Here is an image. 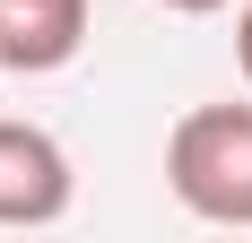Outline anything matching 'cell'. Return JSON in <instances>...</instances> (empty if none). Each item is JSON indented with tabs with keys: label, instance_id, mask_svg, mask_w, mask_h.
<instances>
[{
	"label": "cell",
	"instance_id": "6da1fadb",
	"mask_svg": "<svg viewBox=\"0 0 252 243\" xmlns=\"http://www.w3.org/2000/svg\"><path fill=\"white\" fill-rule=\"evenodd\" d=\"M165 191L209 226H252V104H191L174 122Z\"/></svg>",
	"mask_w": 252,
	"mask_h": 243
},
{
	"label": "cell",
	"instance_id": "7a4b0ae2",
	"mask_svg": "<svg viewBox=\"0 0 252 243\" xmlns=\"http://www.w3.org/2000/svg\"><path fill=\"white\" fill-rule=\"evenodd\" d=\"M70 217V156L35 122H0V226Z\"/></svg>",
	"mask_w": 252,
	"mask_h": 243
},
{
	"label": "cell",
	"instance_id": "3957f363",
	"mask_svg": "<svg viewBox=\"0 0 252 243\" xmlns=\"http://www.w3.org/2000/svg\"><path fill=\"white\" fill-rule=\"evenodd\" d=\"M78 44H87V0H0V70L44 78L78 61Z\"/></svg>",
	"mask_w": 252,
	"mask_h": 243
},
{
	"label": "cell",
	"instance_id": "277c9868",
	"mask_svg": "<svg viewBox=\"0 0 252 243\" xmlns=\"http://www.w3.org/2000/svg\"><path fill=\"white\" fill-rule=\"evenodd\" d=\"M235 61H244V78H252V0H244V18H235Z\"/></svg>",
	"mask_w": 252,
	"mask_h": 243
},
{
	"label": "cell",
	"instance_id": "5b68a950",
	"mask_svg": "<svg viewBox=\"0 0 252 243\" xmlns=\"http://www.w3.org/2000/svg\"><path fill=\"white\" fill-rule=\"evenodd\" d=\"M157 9H183V18H209V9H226V0H157Z\"/></svg>",
	"mask_w": 252,
	"mask_h": 243
}]
</instances>
